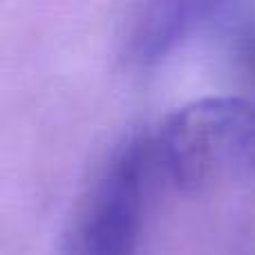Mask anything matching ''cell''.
<instances>
[{"label":"cell","instance_id":"3957f363","mask_svg":"<svg viewBox=\"0 0 255 255\" xmlns=\"http://www.w3.org/2000/svg\"><path fill=\"white\" fill-rule=\"evenodd\" d=\"M226 4L231 0H145L132 27V58L141 65L161 61Z\"/></svg>","mask_w":255,"mask_h":255},{"label":"cell","instance_id":"6da1fadb","mask_svg":"<svg viewBox=\"0 0 255 255\" xmlns=\"http://www.w3.org/2000/svg\"><path fill=\"white\" fill-rule=\"evenodd\" d=\"M154 172L184 193L255 175V99L208 97L175 110L150 136Z\"/></svg>","mask_w":255,"mask_h":255},{"label":"cell","instance_id":"7a4b0ae2","mask_svg":"<svg viewBox=\"0 0 255 255\" xmlns=\"http://www.w3.org/2000/svg\"><path fill=\"white\" fill-rule=\"evenodd\" d=\"M152 179L157 172L150 141L121 145L81 197L63 235L61 255H134Z\"/></svg>","mask_w":255,"mask_h":255}]
</instances>
